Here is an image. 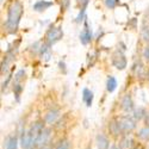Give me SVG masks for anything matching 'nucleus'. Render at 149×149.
I'll return each mask as SVG.
<instances>
[{
	"label": "nucleus",
	"instance_id": "obj_1",
	"mask_svg": "<svg viewBox=\"0 0 149 149\" xmlns=\"http://www.w3.org/2000/svg\"><path fill=\"white\" fill-rule=\"evenodd\" d=\"M22 16H23V5H22V3L20 1L12 3L11 6L8 7L7 19H6V23H5L6 30L10 33H16L17 32Z\"/></svg>",
	"mask_w": 149,
	"mask_h": 149
},
{
	"label": "nucleus",
	"instance_id": "obj_2",
	"mask_svg": "<svg viewBox=\"0 0 149 149\" xmlns=\"http://www.w3.org/2000/svg\"><path fill=\"white\" fill-rule=\"evenodd\" d=\"M62 37H63V31L60 26H50L45 35V43L52 47L53 44L57 43Z\"/></svg>",
	"mask_w": 149,
	"mask_h": 149
},
{
	"label": "nucleus",
	"instance_id": "obj_3",
	"mask_svg": "<svg viewBox=\"0 0 149 149\" xmlns=\"http://www.w3.org/2000/svg\"><path fill=\"white\" fill-rule=\"evenodd\" d=\"M111 61H112V65L118 69V70H123L125 69L128 62H127V57L125 55L123 54V52L120 50H117L112 54V58H111Z\"/></svg>",
	"mask_w": 149,
	"mask_h": 149
},
{
	"label": "nucleus",
	"instance_id": "obj_4",
	"mask_svg": "<svg viewBox=\"0 0 149 149\" xmlns=\"http://www.w3.org/2000/svg\"><path fill=\"white\" fill-rule=\"evenodd\" d=\"M120 122V127H122V131L124 135H128L129 132H131L135 128H136V120L134 119V117H129V116H124L119 119Z\"/></svg>",
	"mask_w": 149,
	"mask_h": 149
},
{
	"label": "nucleus",
	"instance_id": "obj_5",
	"mask_svg": "<svg viewBox=\"0 0 149 149\" xmlns=\"http://www.w3.org/2000/svg\"><path fill=\"white\" fill-rule=\"evenodd\" d=\"M50 137H52V129L44 128V129L42 130V132L40 134V136L37 137L33 148H40V147L47 146V144L49 143V141H50Z\"/></svg>",
	"mask_w": 149,
	"mask_h": 149
},
{
	"label": "nucleus",
	"instance_id": "obj_6",
	"mask_svg": "<svg viewBox=\"0 0 149 149\" xmlns=\"http://www.w3.org/2000/svg\"><path fill=\"white\" fill-rule=\"evenodd\" d=\"M44 128H45V127H44V122L37 120V122H35L32 125H31L30 130H28L29 134H30V136H31V139H32V141H33V143H36L37 137L40 136V134L42 132V130H43Z\"/></svg>",
	"mask_w": 149,
	"mask_h": 149
},
{
	"label": "nucleus",
	"instance_id": "obj_7",
	"mask_svg": "<svg viewBox=\"0 0 149 149\" xmlns=\"http://www.w3.org/2000/svg\"><path fill=\"white\" fill-rule=\"evenodd\" d=\"M122 109H123V111L124 112H127V113H129V112H132V111L135 110V106H134V102H132V99H131V97L129 95V94H125L123 97V99H122Z\"/></svg>",
	"mask_w": 149,
	"mask_h": 149
},
{
	"label": "nucleus",
	"instance_id": "obj_8",
	"mask_svg": "<svg viewBox=\"0 0 149 149\" xmlns=\"http://www.w3.org/2000/svg\"><path fill=\"white\" fill-rule=\"evenodd\" d=\"M109 130H110V134L113 135V136H119V135H123V131H122V127H120V122L118 119H112L109 124Z\"/></svg>",
	"mask_w": 149,
	"mask_h": 149
},
{
	"label": "nucleus",
	"instance_id": "obj_9",
	"mask_svg": "<svg viewBox=\"0 0 149 149\" xmlns=\"http://www.w3.org/2000/svg\"><path fill=\"white\" fill-rule=\"evenodd\" d=\"M97 147L98 149H110V141L104 134L97 135Z\"/></svg>",
	"mask_w": 149,
	"mask_h": 149
},
{
	"label": "nucleus",
	"instance_id": "obj_10",
	"mask_svg": "<svg viewBox=\"0 0 149 149\" xmlns=\"http://www.w3.org/2000/svg\"><path fill=\"white\" fill-rule=\"evenodd\" d=\"M60 117V111L58 110H50L48 111L47 115H45V118H44V122L48 123V124H54Z\"/></svg>",
	"mask_w": 149,
	"mask_h": 149
},
{
	"label": "nucleus",
	"instance_id": "obj_11",
	"mask_svg": "<svg viewBox=\"0 0 149 149\" xmlns=\"http://www.w3.org/2000/svg\"><path fill=\"white\" fill-rule=\"evenodd\" d=\"M92 37H93V35H92V31L86 26L82 31H81V33H80V42L84 44V45H86V44H88L91 41H92Z\"/></svg>",
	"mask_w": 149,
	"mask_h": 149
},
{
	"label": "nucleus",
	"instance_id": "obj_12",
	"mask_svg": "<svg viewBox=\"0 0 149 149\" xmlns=\"http://www.w3.org/2000/svg\"><path fill=\"white\" fill-rule=\"evenodd\" d=\"M50 6H53V1H47V0H40L33 5V10L37 12H43L48 10Z\"/></svg>",
	"mask_w": 149,
	"mask_h": 149
},
{
	"label": "nucleus",
	"instance_id": "obj_13",
	"mask_svg": "<svg viewBox=\"0 0 149 149\" xmlns=\"http://www.w3.org/2000/svg\"><path fill=\"white\" fill-rule=\"evenodd\" d=\"M119 147L122 149H132L134 148V140L128 135L123 136L120 142H119Z\"/></svg>",
	"mask_w": 149,
	"mask_h": 149
},
{
	"label": "nucleus",
	"instance_id": "obj_14",
	"mask_svg": "<svg viewBox=\"0 0 149 149\" xmlns=\"http://www.w3.org/2000/svg\"><path fill=\"white\" fill-rule=\"evenodd\" d=\"M82 100L90 107L92 105V102H93V92H91L88 88H85L82 91Z\"/></svg>",
	"mask_w": 149,
	"mask_h": 149
},
{
	"label": "nucleus",
	"instance_id": "obj_15",
	"mask_svg": "<svg viewBox=\"0 0 149 149\" xmlns=\"http://www.w3.org/2000/svg\"><path fill=\"white\" fill-rule=\"evenodd\" d=\"M147 116V112L143 107H137L132 111V117L135 120H141V119H144Z\"/></svg>",
	"mask_w": 149,
	"mask_h": 149
},
{
	"label": "nucleus",
	"instance_id": "obj_16",
	"mask_svg": "<svg viewBox=\"0 0 149 149\" xmlns=\"http://www.w3.org/2000/svg\"><path fill=\"white\" fill-rule=\"evenodd\" d=\"M134 70H135V74H136V77H137V78H142V77H144V74H146L144 66L142 65V62H140V61L135 65Z\"/></svg>",
	"mask_w": 149,
	"mask_h": 149
},
{
	"label": "nucleus",
	"instance_id": "obj_17",
	"mask_svg": "<svg viewBox=\"0 0 149 149\" xmlns=\"http://www.w3.org/2000/svg\"><path fill=\"white\" fill-rule=\"evenodd\" d=\"M137 137L140 140H143V141H148L149 140V125H146V127H143L142 129L139 130Z\"/></svg>",
	"mask_w": 149,
	"mask_h": 149
},
{
	"label": "nucleus",
	"instance_id": "obj_18",
	"mask_svg": "<svg viewBox=\"0 0 149 149\" xmlns=\"http://www.w3.org/2000/svg\"><path fill=\"white\" fill-rule=\"evenodd\" d=\"M117 87V80L113 78V77H109L107 81H106V90L107 92H113Z\"/></svg>",
	"mask_w": 149,
	"mask_h": 149
},
{
	"label": "nucleus",
	"instance_id": "obj_19",
	"mask_svg": "<svg viewBox=\"0 0 149 149\" xmlns=\"http://www.w3.org/2000/svg\"><path fill=\"white\" fill-rule=\"evenodd\" d=\"M18 147V137L17 136H11L6 141V149H17Z\"/></svg>",
	"mask_w": 149,
	"mask_h": 149
},
{
	"label": "nucleus",
	"instance_id": "obj_20",
	"mask_svg": "<svg viewBox=\"0 0 149 149\" xmlns=\"http://www.w3.org/2000/svg\"><path fill=\"white\" fill-rule=\"evenodd\" d=\"M141 36L144 42H149V23L144 22L141 30Z\"/></svg>",
	"mask_w": 149,
	"mask_h": 149
},
{
	"label": "nucleus",
	"instance_id": "obj_21",
	"mask_svg": "<svg viewBox=\"0 0 149 149\" xmlns=\"http://www.w3.org/2000/svg\"><path fill=\"white\" fill-rule=\"evenodd\" d=\"M23 91V87H22V85L19 82H16L13 84V93L16 95V100L19 102V97H20V93Z\"/></svg>",
	"mask_w": 149,
	"mask_h": 149
},
{
	"label": "nucleus",
	"instance_id": "obj_22",
	"mask_svg": "<svg viewBox=\"0 0 149 149\" xmlns=\"http://www.w3.org/2000/svg\"><path fill=\"white\" fill-rule=\"evenodd\" d=\"M69 147H70V143H69L68 140H62V141L57 144V147H56L55 149H69Z\"/></svg>",
	"mask_w": 149,
	"mask_h": 149
},
{
	"label": "nucleus",
	"instance_id": "obj_23",
	"mask_svg": "<svg viewBox=\"0 0 149 149\" xmlns=\"http://www.w3.org/2000/svg\"><path fill=\"white\" fill-rule=\"evenodd\" d=\"M119 4V0H105V5L107 8H115Z\"/></svg>",
	"mask_w": 149,
	"mask_h": 149
},
{
	"label": "nucleus",
	"instance_id": "obj_24",
	"mask_svg": "<svg viewBox=\"0 0 149 149\" xmlns=\"http://www.w3.org/2000/svg\"><path fill=\"white\" fill-rule=\"evenodd\" d=\"M24 77H25V70H24V69H20V70H18V72H17V74H16V77H15V80H16V82H19V81H22V80L24 79Z\"/></svg>",
	"mask_w": 149,
	"mask_h": 149
},
{
	"label": "nucleus",
	"instance_id": "obj_25",
	"mask_svg": "<svg viewBox=\"0 0 149 149\" xmlns=\"http://www.w3.org/2000/svg\"><path fill=\"white\" fill-rule=\"evenodd\" d=\"M85 12H86V8H80V12H79V15H78V17H77V19H75L77 23H81V22L84 20V18H85Z\"/></svg>",
	"mask_w": 149,
	"mask_h": 149
},
{
	"label": "nucleus",
	"instance_id": "obj_26",
	"mask_svg": "<svg viewBox=\"0 0 149 149\" xmlns=\"http://www.w3.org/2000/svg\"><path fill=\"white\" fill-rule=\"evenodd\" d=\"M69 4H70V0H62V1H61L62 10H67L69 7Z\"/></svg>",
	"mask_w": 149,
	"mask_h": 149
},
{
	"label": "nucleus",
	"instance_id": "obj_27",
	"mask_svg": "<svg viewBox=\"0 0 149 149\" xmlns=\"http://www.w3.org/2000/svg\"><path fill=\"white\" fill-rule=\"evenodd\" d=\"M77 1L81 8H86V6L88 5V0H77Z\"/></svg>",
	"mask_w": 149,
	"mask_h": 149
},
{
	"label": "nucleus",
	"instance_id": "obj_28",
	"mask_svg": "<svg viewBox=\"0 0 149 149\" xmlns=\"http://www.w3.org/2000/svg\"><path fill=\"white\" fill-rule=\"evenodd\" d=\"M143 57L146 61H149V47H147L144 49V52H143Z\"/></svg>",
	"mask_w": 149,
	"mask_h": 149
},
{
	"label": "nucleus",
	"instance_id": "obj_29",
	"mask_svg": "<svg viewBox=\"0 0 149 149\" xmlns=\"http://www.w3.org/2000/svg\"><path fill=\"white\" fill-rule=\"evenodd\" d=\"M11 77H12V75H10V77H7V79H6V81H5V82H3V87H1V91H4V88H6V87H7V85H8V82L11 81Z\"/></svg>",
	"mask_w": 149,
	"mask_h": 149
},
{
	"label": "nucleus",
	"instance_id": "obj_30",
	"mask_svg": "<svg viewBox=\"0 0 149 149\" xmlns=\"http://www.w3.org/2000/svg\"><path fill=\"white\" fill-rule=\"evenodd\" d=\"M35 149H50V147H49V144H47V146H43V147H40V148H35Z\"/></svg>",
	"mask_w": 149,
	"mask_h": 149
},
{
	"label": "nucleus",
	"instance_id": "obj_31",
	"mask_svg": "<svg viewBox=\"0 0 149 149\" xmlns=\"http://www.w3.org/2000/svg\"><path fill=\"white\" fill-rule=\"evenodd\" d=\"M60 68H61V69H63V72H66V69H65V63H63V62H60Z\"/></svg>",
	"mask_w": 149,
	"mask_h": 149
},
{
	"label": "nucleus",
	"instance_id": "obj_32",
	"mask_svg": "<svg viewBox=\"0 0 149 149\" xmlns=\"http://www.w3.org/2000/svg\"><path fill=\"white\" fill-rule=\"evenodd\" d=\"M146 123H147V125H149V113H147V116H146Z\"/></svg>",
	"mask_w": 149,
	"mask_h": 149
},
{
	"label": "nucleus",
	"instance_id": "obj_33",
	"mask_svg": "<svg viewBox=\"0 0 149 149\" xmlns=\"http://www.w3.org/2000/svg\"><path fill=\"white\" fill-rule=\"evenodd\" d=\"M110 149H122V148H120L119 146H116V144H113V146H112V147H111Z\"/></svg>",
	"mask_w": 149,
	"mask_h": 149
},
{
	"label": "nucleus",
	"instance_id": "obj_34",
	"mask_svg": "<svg viewBox=\"0 0 149 149\" xmlns=\"http://www.w3.org/2000/svg\"><path fill=\"white\" fill-rule=\"evenodd\" d=\"M132 149H142V148H141V147H134Z\"/></svg>",
	"mask_w": 149,
	"mask_h": 149
},
{
	"label": "nucleus",
	"instance_id": "obj_35",
	"mask_svg": "<svg viewBox=\"0 0 149 149\" xmlns=\"http://www.w3.org/2000/svg\"><path fill=\"white\" fill-rule=\"evenodd\" d=\"M147 13H148V16H149V7H148V11H147Z\"/></svg>",
	"mask_w": 149,
	"mask_h": 149
}]
</instances>
